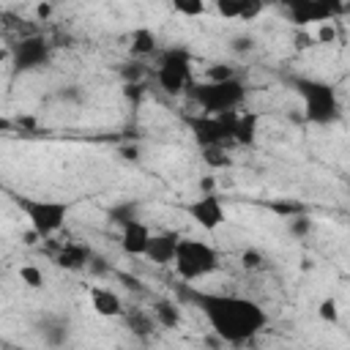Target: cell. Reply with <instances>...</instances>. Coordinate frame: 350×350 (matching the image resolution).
Segmentation results:
<instances>
[{"label": "cell", "mask_w": 350, "mask_h": 350, "mask_svg": "<svg viewBox=\"0 0 350 350\" xmlns=\"http://www.w3.org/2000/svg\"><path fill=\"white\" fill-rule=\"evenodd\" d=\"M180 298L194 304L213 328V334L227 345H243L254 339L268 323L265 309L246 295L205 293V290H194L191 284H183Z\"/></svg>", "instance_id": "1"}, {"label": "cell", "mask_w": 350, "mask_h": 350, "mask_svg": "<svg viewBox=\"0 0 350 350\" xmlns=\"http://www.w3.org/2000/svg\"><path fill=\"white\" fill-rule=\"evenodd\" d=\"M249 96V88L238 79H221V82H191L189 88V98L202 109V115H230V112H241L243 101Z\"/></svg>", "instance_id": "2"}, {"label": "cell", "mask_w": 350, "mask_h": 350, "mask_svg": "<svg viewBox=\"0 0 350 350\" xmlns=\"http://www.w3.org/2000/svg\"><path fill=\"white\" fill-rule=\"evenodd\" d=\"M290 85L295 88V93L304 101V115L309 123L314 126H331L339 120L342 115V104L336 96V88L325 79H314V77H293Z\"/></svg>", "instance_id": "3"}, {"label": "cell", "mask_w": 350, "mask_h": 350, "mask_svg": "<svg viewBox=\"0 0 350 350\" xmlns=\"http://www.w3.org/2000/svg\"><path fill=\"white\" fill-rule=\"evenodd\" d=\"M14 202L25 213V219L30 221V230L38 238H44V241L63 230V224L68 219V211H71V205L66 200H52V197H27V194H19V197H14Z\"/></svg>", "instance_id": "4"}, {"label": "cell", "mask_w": 350, "mask_h": 350, "mask_svg": "<svg viewBox=\"0 0 350 350\" xmlns=\"http://www.w3.org/2000/svg\"><path fill=\"white\" fill-rule=\"evenodd\" d=\"M175 271L186 284H194L205 276H211L219 268V252L197 238H180L178 254H175Z\"/></svg>", "instance_id": "5"}, {"label": "cell", "mask_w": 350, "mask_h": 350, "mask_svg": "<svg viewBox=\"0 0 350 350\" xmlns=\"http://www.w3.org/2000/svg\"><path fill=\"white\" fill-rule=\"evenodd\" d=\"M156 82L167 96H183L191 88V55L183 46H170L159 55Z\"/></svg>", "instance_id": "6"}, {"label": "cell", "mask_w": 350, "mask_h": 350, "mask_svg": "<svg viewBox=\"0 0 350 350\" xmlns=\"http://www.w3.org/2000/svg\"><path fill=\"white\" fill-rule=\"evenodd\" d=\"M235 118H238V112H230V115H189L186 126H189L194 142L202 150L205 148H224L235 137Z\"/></svg>", "instance_id": "7"}, {"label": "cell", "mask_w": 350, "mask_h": 350, "mask_svg": "<svg viewBox=\"0 0 350 350\" xmlns=\"http://www.w3.org/2000/svg\"><path fill=\"white\" fill-rule=\"evenodd\" d=\"M52 57V44L44 36H22L11 46V63L16 71H36L44 68Z\"/></svg>", "instance_id": "8"}, {"label": "cell", "mask_w": 350, "mask_h": 350, "mask_svg": "<svg viewBox=\"0 0 350 350\" xmlns=\"http://www.w3.org/2000/svg\"><path fill=\"white\" fill-rule=\"evenodd\" d=\"M287 16L298 25V27H306L309 22H320V25H328L334 22L342 11H347L342 3H334V0H295V3H287L284 5Z\"/></svg>", "instance_id": "9"}, {"label": "cell", "mask_w": 350, "mask_h": 350, "mask_svg": "<svg viewBox=\"0 0 350 350\" xmlns=\"http://www.w3.org/2000/svg\"><path fill=\"white\" fill-rule=\"evenodd\" d=\"M186 213H189V216L194 219V224L202 227L205 232H213V230H219V227L227 221L224 202H221V197H219L216 191H208V194L191 200V202L186 205Z\"/></svg>", "instance_id": "10"}, {"label": "cell", "mask_w": 350, "mask_h": 350, "mask_svg": "<svg viewBox=\"0 0 350 350\" xmlns=\"http://www.w3.org/2000/svg\"><path fill=\"white\" fill-rule=\"evenodd\" d=\"M150 238H153V232L148 230V224H145L142 219L129 221V224L120 227V249H123L129 257H145Z\"/></svg>", "instance_id": "11"}, {"label": "cell", "mask_w": 350, "mask_h": 350, "mask_svg": "<svg viewBox=\"0 0 350 350\" xmlns=\"http://www.w3.org/2000/svg\"><path fill=\"white\" fill-rule=\"evenodd\" d=\"M178 243H180L178 232H153L148 252H145V260H150L156 265H170V262H175Z\"/></svg>", "instance_id": "12"}, {"label": "cell", "mask_w": 350, "mask_h": 350, "mask_svg": "<svg viewBox=\"0 0 350 350\" xmlns=\"http://www.w3.org/2000/svg\"><path fill=\"white\" fill-rule=\"evenodd\" d=\"M38 334L49 347H63L68 342L71 328H68V320L63 314H44L38 320Z\"/></svg>", "instance_id": "13"}, {"label": "cell", "mask_w": 350, "mask_h": 350, "mask_svg": "<svg viewBox=\"0 0 350 350\" xmlns=\"http://www.w3.org/2000/svg\"><path fill=\"white\" fill-rule=\"evenodd\" d=\"M90 306L101 317H120L123 314V301L109 287H90Z\"/></svg>", "instance_id": "14"}, {"label": "cell", "mask_w": 350, "mask_h": 350, "mask_svg": "<svg viewBox=\"0 0 350 350\" xmlns=\"http://www.w3.org/2000/svg\"><path fill=\"white\" fill-rule=\"evenodd\" d=\"M216 11L224 19L246 22V19H254L262 11V3H257V0H216Z\"/></svg>", "instance_id": "15"}, {"label": "cell", "mask_w": 350, "mask_h": 350, "mask_svg": "<svg viewBox=\"0 0 350 350\" xmlns=\"http://www.w3.org/2000/svg\"><path fill=\"white\" fill-rule=\"evenodd\" d=\"M257 123H260V115L257 112H238L235 118V137L232 142L241 145V148H252L254 139H257Z\"/></svg>", "instance_id": "16"}, {"label": "cell", "mask_w": 350, "mask_h": 350, "mask_svg": "<svg viewBox=\"0 0 350 350\" xmlns=\"http://www.w3.org/2000/svg\"><path fill=\"white\" fill-rule=\"evenodd\" d=\"M88 260H90V249L82 246V243H66V246L55 254V262H57L60 268H66V271H79V268L88 265Z\"/></svg>", "instance_id": "17"}, {"label": "cell", "mask_w": 350, "mask_h": 350, "mask_svg": "<svg viewBox=\"0 0 350 350\" xmlns=\"http://www.w3.org/2000/svg\"><path fill=\"white\" fill-rule=\"evenodd\" d=\"M153 320L161 325V328H178L180 325V306L170 298H159L153 304Z\"/></svg>", "instance_id": "18"}, {"label": "cell", "mask_w": 350, "mask_h": 350, "mask_svg": "<svg viewBox=\"0 0 350 350\" xmlns=\"http://www.w3.org/2000/svg\"><path fill=\"white\" fill-rule=\"evenodd\" d=\"M107 216H109V221H112V224L123 227V224H129V221H137V219H139V205H137V202H131V200H126V202L112 205V208L107 211Z\"/></svg>", "instance_id": "19"}, {"label": "cell", "mask_w": 350, "mask_h": 350, "mask_svg": "<svg viewBox=\"0 0 350 350\" xmlns=\"http://www.w3.org/2000/svg\"><path fill=\"white\" fill-rule=\"evenodd\" d=\"M131 55H150L156 52V33L148 30V27H137L131 33Z\"/></svg>", "instance_id": "20"}, {"label": "cell", "mask_w": 350, "mask_h": 350, "mask_svg": "<svg viewBox=\"0 0 350 350\" xmlns=\"http://www.w3.org/2000/svg\"><path fill=\"white\" fill-rule=\"evenodd\" d=\"M126 323H129L131 334H137L139 339H148L153 334V317L148 312H142V309H131L126 314Z\"/></svg>", "instance_id": "21"}, {"label": "cell", "mask_w": 350, "mask_h": 350, "mask_svg": "<svg viewBox=\"0 0 350 350\" xmlns=\"http://www.w3.org/2000/svg\"><path fill=\"white\" fill-rule=\"evenodd\" d=\"M19 279H22V284H27L30 290H38V287H44V273L36 268V265H22L19 268Z\"/></svg>", "instance_id": "22"}, {"label": "cell", "mask_w": 350, "mask_h": 350, "mask_svg": "<svg viewBox=\"0 0 350 350\" xmlns=\"http://www.w3.org/2000/svg\"><path fill=\"white\" fill-rule=\"evenodd\" d=\"M317 314H320V320H325V323H339V306H336V301H334V298H323V301L317 304Z\"/></svg>", "instance_id": "23"}, {"label": "cell", "mask_w": 350, "mask_h": 350, "mask_svg": "<svg viewBox=\"0 0 350 350\" xmlns=\"http://www.w3.org/2000/svg\"><path fill=\"white\" fill-rule=\"evenodd\" d=\"M57 98L66 101V104H82L85 101V90L79 85H66L57 90Z\"/></svg>", "instance_id": "24"}, {"label": "cell", "mask_w": 350, "mask_h": 350, "mask_svg": "<svg viewBox=\"0 0 350 350\" xmlns=\"http://www.w3.org/2000/svg\"><path fill=\"white\" fill-rule=\"evenodd\" d=\"M202 159H205L211 167H227V164H230V156L224 153V148H205V150H202Z\"/></svg>", "instance_id": "25"}, {"label": "cell", "mask_w": 350, "mask_h": 350, "mask_svg": "<svg viewBox=\"0 0 350 350\" xmlns=\"http://www.w3.org/2000/svg\"><path fill=\"white\" fill-rule=\"evenodd\" d=\"M290 232H293V235H298V238L309 235V232H312V219H309L306 213H304V216L290 219Z\"/></svg>", "instance_id": "26"}, {"label": "cell", "mask_w": 350, "mask_h": 350, "mask_svg": "<svg viewBox=\"0 0 350 350\" xmlns=\"http://www.w3.org/2000/svg\"><path fill=\"white\" fill-rule=\"evenodd\" d=\"M175 11H178V14H186V16H202V14H205V3H202V0H194V3H175Z\"/></svg>", "instance_id": "27"}, {"label": "cell", "mask_w": 350, "mask_h": 350, "mask_svg": "<svg viewBox=\"0 0 350 350\" xmlns=\"http://www.w3.org/2000/svg\"><path fill=\"white\" fill-rule=\"evenodd\" d=\"M241 265H243L246 271H257V268H262V254H257L254 249H249V252H243Z\"/></svg>", "instance_id": "28"}, {"label": "cell", "mask_w": 350, "mask_h": 350, "mask_svg": "<svg viewBox=\"0 0 350 350\" xmlns=\"http://www.w3.org/2000/svg\"><path fill=\"white\" fill-rule=\"evenodd\" d=\"M336 38V30H334V22H328V25H320V30H317V36H314V41H320V44H331Z\"/></svg>", "instance_id": "29"}, {"label": "cell", "mask_w": 350, "mask_h": 350, "mask_svg": "<svg viewBox=\"0 0 350 350\" xmlns=\"http://www.w3.org/2000/svg\"><path fill=\"white\" fill-rule=\"evenodd\" d=\"M230 77H235V74H232L227 66H211V68H208V79H211V82H221V79H230Z\"/></svg>", "instance_id": "30"}, {"label": "cell", "mask_w": 350, "mask_h": 350, "mask_svg": "<svg viewBox=\"0 0 350 350\" xmlns=\"http://www.w3.org/2000/svg\"><path fill=\"white\" fill-rule=\"evenodd\" d=\"M252 46H254V44H252L249 36H235V38H232V49H235V52H249Z\"/></svg>", "instance_id": "31"}, {"label": "cell", "mask_w": 350, "mask_h": 350, "mask_svg": "<svg viewBox=\"0 0 350 350\" xmlns=\"http://www.w3.org/2000/svg\"><path fill=\"white\" fill-rule=\"evenodd\" d=\"M49 14H52V8H49V5H38V16H41V19H46Z\"/></svg>", "instance_id": "32"}]
</instances>
